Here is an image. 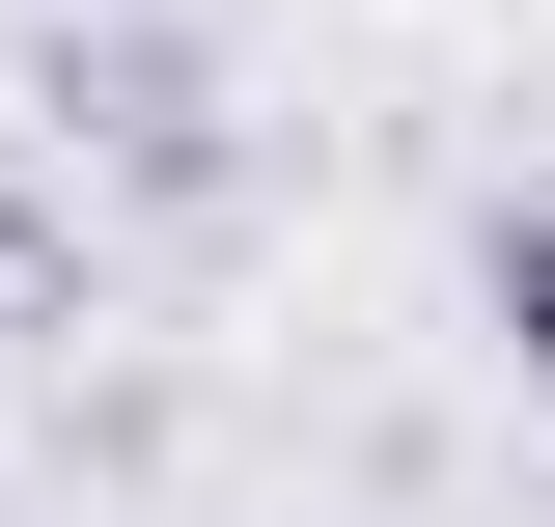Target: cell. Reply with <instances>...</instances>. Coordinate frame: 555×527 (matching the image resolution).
Wrapping results in <instances>:
<instances>
[{
    "label": "cell",
    "instance_id": "6da1fadb",
    "mask_svg": "<svg viewBox=\"0 0 555 527\" xmlns=\"http://www.w3.org/2000/svg\"><path fill=\"white\" fill-rule=\"evenodd\" d=\"M28 112H56V167H139V195H250V139H222V56L167 28V0H56V28H28Z\"/></svg>",
    "mask_w": 555,
    "mask_h": 527
},
{
    "label": "cell",
    "instance_id": "7a4b0ae2",
    "mask_svg": "<svg viewBox=\"0 0 555 527\" xmlns=\"http://www.w3.org/2000/svg\"><path fill=\"white\" fill-rule=\"evenodd\" d=\"M473 306H500V361L555 389V195H500V222H473Z\"/></svg>",
    "mask_w": 555,
    "mask_h": 527
},
{
    "label": "cell",
    "instance_id": "3957f363",
    "mask_svg": "<svg viewBox=\"0 0 555 527\" xmlns=\"http://www.w3.org/2000/svg\"><path fill=\"white\" fill-rule=\"evenodd\" d=\"M0 333H83V222L56 195H0Z\"/></svg>",
    "mask_w": 555,
    "mask_h": 527
}]
</instances>
